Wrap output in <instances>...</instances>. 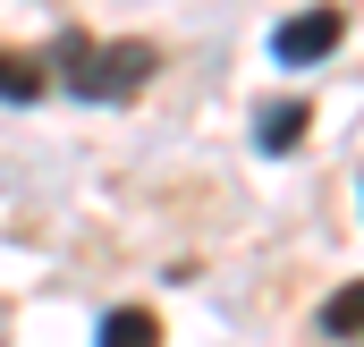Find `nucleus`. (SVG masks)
<instances>
[{"label":"nucleus","instance_id":"nucleus-1","mask_svg":"<svg viewBox=\"0 0 364 347\" xmlns=\"http://www.w3.org/2000/svg\"><path fill=\"white\" fill-rule=\"evenodd\" d=\"M153 68H161V51L153 43H93V34H60V77L51 85H68L77 102H136V93L153 85Z\"/></svg>","mask_w":364,"mask_h":347},{"label":"nucleus","instance_id":"nucleus-2","mask_svg":"<svg viewBox=\"0 0 364 347\" xmlns=\"http://www.w3.org/2000/svg\"><path fill=\"white\" fill-rule=\"evenodd\" d=\"M339 34H348L339 9H296V17H279V26H272V60H279V68H314V60L339 51Z\"/></svg>","mask_w":364,"mask_h":347},{"label":"nucleus","instance_id":"nucleus-3","mask_svg":"<svg viewBox=\"0 0 364 347\" xmlns=\"http://www.w3.org/2000/svg\"><path fill=\"white\" fill-rule=\"evenodd\" d=\"M314 331H322V339H356V331H364V279H348V288H331V297H322Z\"/></svg>","mask_w":364,"mask_h":347},{"label":"nucleus","instance_id":"nucleus-4","mask_svg":"<svg viewBox=\"0 0 364 347\" xmlns=\"http://www.w3.org/2000/svg\"><path fill=\"white\" fill-rule=\"evenodd\" d=\"M43 93H51V68H43V60L0 51V102H17V110H26V102H43Z\"/></svg>","mask_w":364,"mask_h":347},{"label":"nucleus","instance_id":"nucleus-5","mask_svg":"<svg viewBox=\"0 0 364 347\" xmlns=\"http://www.w3.org/2000/svg\"><path fill=\"white\" fill-rule=\"evenodd\" d=\"M305 127H314V102H272L263 110V153H296Z\"/></svg>","mask_w":364,"mask_h":347},{"label":"nucleus","instance_id":"nucleus-6","mask_svg":"<svg viewBox=\"0 0 364 347\" xmlns=\"http://www.w3.org/2000/svg\"><path fill=\"white\" fill-rule=\"evenodd\" d=\"M102 339L110 347H153L161 322H153V305H119V314H102Z\"/></svg>","mask_w":364,"mask_h":347}]
</instances>
